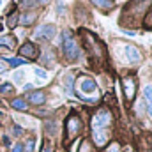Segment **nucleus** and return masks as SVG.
Masks as SVG:
<instances>
[{"label":"nucleus","mask_w":152,"mask_h":152,"mask_svg":"<svg viewBox=\"0 0 152 152\" xmlns=\"http://www.w3.org/2000/svg\"><path fill=\"white\" fill-rule=\"evenodd\" d=\"M20 55L21 57H27V58H36L37 57V48L34 46V42H25L20 48Z\"/></svg>","instance_id":"nucleus-6"},{"label":"nucleus","mask_w":152,"mask_h":152,"mask_svg":"<svg viewBox=\"0 0 152 152\" xmlns=\"http://www.w3.org/2000/svg\"><path fill=\"white\" fill-rule=\"evenodd\" d=\"M55 32H57L55 25H41L34 32V39H37V41H51L55 37Z\"/></svg>","instance_id":"nucleus-3"},{"label":"nucleus","mask_w":152,"mask_h":152,"mask_svg":"<svg viewBox=\"0 0 152 152\" xmlns=\"http://www.w3.org/2000/svg\"><path fill=\"white\" fill-rule=\"evenodd\" d=\"M14 133L20 134V133H21V127H20V126H14Z\"/></svg>","instance_id":"nucleus-27"},{"label":"nucleus","mask_w":152,"mask_h":152,"mask_svg":"<svg viewBox=\"0 0 152 152\" xmlns=\"http://www.w3.org/2000/svg\"><path fill=\"white\" fill-rule=\"evenodd\" d=\"M27 99H28V103L30 104H42L44 101H46V94L42 92V90H34V92H30V94H27Z\"/></svg>","instance_id":"nucleus-7"},{"label":"nucleus","mask_w":152,"mask_h":152,"mask_svg":"<svg viewBox=\"0 0 152 152\" xmlns=\"http://www.w3.org/2000/svg\"><path fill=\"white\" fill-rule=\"evenodd\" d=\"M18 20H20V23H21V25H30V23H34L36 14H34V12H25V14H21Z\"/></svg>","instance_id":"nucleus-11"},{"label":"nucleus","mask_w":152,"mask_h":152,"mask_svg":"<svg viewBox=\"0 0 152 152\" xmlns=\"http://www.w3.org/2000/svg\"><path fill=\"white\" fill-rule=\"evenodd\" d=\"M64 87H66V92H67V94H73V76H66Z\"/></svg>","instance_id":"nucleus-15"},{"label":"nucleus","mask_w":152,"mask_h":152,"mask_svg":"<svg viewBox=\"0 0 152 152\" xmlns=\"http://www.w3.org/2000/svg\"><path fill=\"white\" fill-rule=\"evenodd\" d=\"M0 30H2V25H0Z\"/></svg>","instance_id":"nucleus-29"},{"label":"nucleus","mask_w":152,"mask_h":152,"mask_svg":"<svg viewBox=\"0 0 152 152\" xmlns=\"http://www.w3.org/2000/svg\"><path fill=\"white\" fill-rule=\"evenodd\" d=\"M0 44H7L9 48H14V37H0Z\"/></svg>","instance_id":"nucleus-17"},{"label":"nucleus","mask_w":152,"mask_h":152,"mask_svg":"<svg viewBox=\"0 0 152 152\" xmlns=\"http://www.w3.org/2000/svg\"><path fill=\"white\" fill-rule=\"evenodd\" d=\"M12 152H23V147H21V143H16V145L12 147Z\"/></svg>","instance_id":"nucleus-26"},{"label":"nucleus","mask_w":152,"mask_h":152,"mask_svg":"<svg viewBox=\"0 0 152 152\" xmlns=\"http://www.w3.org/2000/svg\"><path fill=\"white\" fill-rule=\"evenodd\" d=\"M34 73H36V75L39 76V78H41V80H44V78H46V73H44V71H42V69H39V67H36V69H34Z\"/></svg>","instance_id":"nucleus-24"},{"label":"nucleus","mask_w":152,"mask_h":152,"mask_svg":"<svg viewBox=\"0 0 152 152\" xmlns=\"http://www.w3.org/2000/svg\"><path fill=\"white\" fill-rule=\"evenodd\" d=\"M18 18H20V14H12V16L9 18V21H7V25H9V27L12 28V27L16 25V20H18Z\"/></svg>","instance_id":"nucleus-22"},{"label":"nucleus","mask_w":152,"mask_h":152,"mask_svg":"<svg viewBox=\"0 0 152 152\" xmlns=\"http://www.w3.org/2000/svg\"><path fill=\"white\" fill-rule=\"evenodd\" d=\"M5 71V64L4 62H0V73H4Z\"/></svg>","instance_id":"nucleus-28"},{"label":"nucleus","mask_w":152,"mask_h":152,"mask_svg":"<svg viewBox=\"0 0 152 152\" xmlns=\"http://www.w3.org/2000/svg\"><path fill=\"white\" fill-rule=\"evenodd\" d=\"M143 96H145V101H147V112L152 117V85H145Z\"/></svg>","instance_id":"nucleus-10"},{"label":"nucleus","mask_w":152,"mask_h":152,"mask_svg":"<svg viewBox=\"0 0 152 152\" xmlns=\"http://www.w3.org/2000/svg\"><path fill=\"white\" fill-rule=\"evenodd\" d=\"M34 145H36V142L30 138V140H27V145H25V152H32L34 151Z\"/></svg>","instance_id":"nucleus-21"},{"label":"nucleus","mask_w":152,"mask_h":152,"mask_svg":"<svg viewBox=\"0 0 152 152\" xmlns=\"http://www.w3.org/2000/svg\"><path fill=\"white\" fill-rule=\"evenodd\" d=\"M118 149H120V147H118V143H112V145L108 147V151H106V152H118Z\"/></svg>","instance_id":"nucleus-25"},{"label":"nucleus","mask_w":152,"mask_h":152,"mask_svg":"<svg viewBox=\"0 0 152 152\" xmlns=\"http://www.w3.org/2000/svg\"><path fill=\"white\" fill-rule=\"evenodd\" d=\"M145 27H152V9L149 11V14L145 16Z\"/></svg>","instance_id":"nucleus-23"},{"label":"nucleus","mask_w":152,"mask_h":152,"mask_svg":"<svg viewBox=\"0 0 152 152\" xmlns=\"http://www.w3.org/2000/svg\"><path fill=\"white\" fill-rule=\"evenodd\" d=\"M20 4L23 7H34V5H37V0H21Z\"/></svg>","instance_id":"nucleus-20"},{"label":"nucleus","mask_w":152,"mask_h":152,"mask_svg":"<svg viewBox=\"0 0 152 152\" xmlns=\"http://www.w3.org/2000/svg\"><path fill=\"white\" fill-rule=\"evenodd\" d=\"M11 106H12L14 110H27V103H25L23 99H20V97H18V99H12V101H11Z\"/></svg>","instance_id":"nucleus-13"},{"label":"nucleus","mask_w":152,"mask_h":152,"mask_svg":"<svg viewBox=\"0 0 152 152\" xmlns=\"http://www.w3.org/2000/svg\"><path fill=\"white\" fill-rule=\"evenodd\" d=\"M112 122V115L108 110H99V112H96L94 117H92V133L94 131H104V127L108 126Z\"/></svg>","instance_id":"nucleus-2"},{"label":"nucleus","mask_w":152,"mask_h":152,"mask_svg":"<svg viewBox=\"0 0 152 152\" xmlns=\"http://www.w3.org/2000/svg\"><path fill=\"white\" fill-rule=\"evenodd\" d=\"M62 51L69 60H75L80 57V46L69 30H64V34H62Z\"/></svg>","instance_id":"nucleus-1"},{"label":"nucleus","mask_w":152,"mask_h":152,"mask_svg":"<svg viewBox=\"0 0 152 152\" xmlns=\"http://www.w3.org/2000/svg\"><path fill=\"white\" fill-rule=\"evenodd\" d=\"M96 81L94 80H90V78H83L81 81H80V92L81 94H92V92H96Z\"/></svg>","instance_id":"nucleus-8"},{"label":"nucleus","mask_w":152,"mask_h":152,"mask_svg":"<svg viewBox=\"0 0 152 152\" xmlns=\"http://www.w3.org/2000/svg\"><path fill=\"white\" fill-rule=\"evenodd\" d=\"M41 152H53V143L50 142V140H46L44 142V145H42V151Z\"/></svg>","instance_id":"nucleus-18"},{"label":"nucleus","mask_w":152,"mask_h":152,"mask_svg":"<svg viewBox=\"0 0 152 152\" xmlns=\"http://www.w3.org/2000/svg\"><path fill=\"white\" fill-rule=\"evenodd\" d=\"M23 78H25V73H23V71H16V73H14V81H16V83H21Z\"/></svg>","instance_id":"nucleus-19"},{"label":"nucleus","mask_w":152,"mask_h":152,"mask_svg":"<svg viewBox=\"0 0 152 152\" xmlns=\"http://www.w3.org/2000/svg\"><path fill=\"white\" fill-rule=\"evenodd\" d=\"M124 94H126V97L129 101L134 97V94H136V83H134L133 78H126L124 80Z\"/></svg>","instance_id":"nucleus-9"},{"label":"nucleus","mask_w":152,"mask_h":152,"mask_svg":"<svg viewBox=\"0 0 152 152\" xmlns=\"http://www.w3.org/2000/svg\"><path fill=\"white\" fill-rule=\"evenodd\" d=\"M4 60H5V62H9V64H11V66H14V67H16V66H23V64H27V60H25V58H20V57H18V58L4 57Z\"/></svg>","instance_id":"nucleus-14"},{"label":"nucleus","mask_w":152,"mask_h":152,"mask_svg":"<svg viewBox=\"0 0 152 152\" xmlns=\"http://www.w3.org/2000/svg\"><path fill=\"white\" fill-rule=\"evenodd\" d=\"M12 92V85L11 83H2L0 85V94H11Z\"/></svg>","instance_id":"nucleus-16"},{"label":"nucleus","mask_w":152,"mask_h":152,"mask_svg":"<svg viewBox=\"0 0 152 152\" xmlns=\"http://www.w3.org/2000/svg\"><path fill=\"white\" fill-rule=\"evenodd\" d=\"M80 129H81V122H80V118L76 117V115H71L69 118H67V124H66V134H78L80 133Z\"/></svg>","instance_id":"nucleus-4"},{"label":"nucleus","mask_w":152,"mask_h":152,"mask_svg":"<svg viewBox=\"0 0 152 152\" xmlns=\"http://www.w3.org/2000/svg\"><path fill=\"white\" fill-rule=\"evenodd\" d=\"M124 51H126V57H127V60H129L131 64H138V62L142 60V55H140L138 48H134V46L127 44V46L124 48Z\"/></svg>","instance_id":"nucleus-5"},{"label":"nucleus","mask_w":152,"mask_h":152,"mask_svg":"<svg viewBox=\"0 0 152 152\" xmlns=\"http://www.w3.org/2000/svg\"><path fill=\"white\" fill-rule=\"evenodd\" d=\"M94 5H97V7H101V9H112L113 7V2L112 0H90Z\"/></svg>","instance_id":"nucleus-12"}]
</instances>
